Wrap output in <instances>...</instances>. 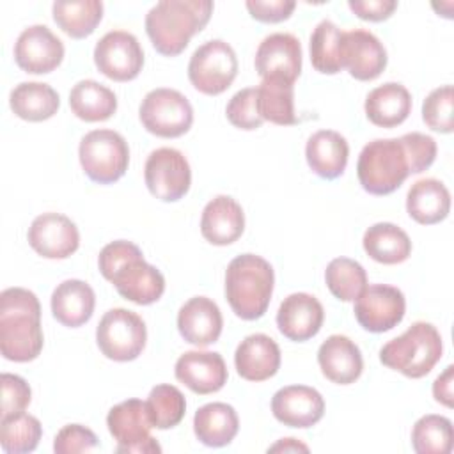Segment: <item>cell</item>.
Returning <instances> with one entry per match:
<instances>
[{"label": "cell", "instance_id": "6", "mask_svg": "<svg viewBox=\"0 0 454 454\" xmlns=\"http://www.w3.org/2000/svg\"><path fill=\"white\" fill-rule=\"evenodd\" d=\"M362 188L372 195L395 192L410 176V163L399 138H376L364 145L356 161Z\"/></svg>", "mask_w": 454, "mask_h": 454}, {"label": "cell", "instance_id": "9", "mask_svg": "<svg viewBox=\"0 0 454 454\" xmlns=\"http://www.w3.org/2000/svg\"><path fill=\"white\" fill-rule=\"evenodd\" d=\"M138 117L149 133L161 138H176L192 128L193 108L179 90L160 87L144 96Z\"/></svg>", "mask_w": 454, "mask_h": 454}, {"label": "cell", "instance_id": "17", "mask_svg": "<svg viewBox=\"0 0 454 454\" xmlns=\"http://www.w3.org/2000/svg\"><path fill=\"white\" fill-rule=\"evenodd\" d=\"M340 62L349 74L360 82L378 78L387 67V50L383 43L365 28L342 32Z\"/></svg>", "mask_w": 454, "mask_h": 454}, {"label": "cell", "instance_id": "30", "mask_svg": "<svg viewBox=\"0 0 454 454\" xmlns=\"http://www.w3.org/2000/svg\"><path fill=\"white\" fill-rule=\"evenodd\" d=\"M239 429L236 410L227 403H207L193 415V431L207 447L229 445Z\"/></svg>", "mask_w": 454, "mask_h": 454}, {"label": "cell", "instance_id": "29", "mask_svg": "<svg viewBox=\"0 0 454 454\" xmlns=\"http://www.w3.org/2000/svg\"><path fill=\"white\" fill-rule=\"evenodd\" d=\"M406 211L417 223H438L445 220L450 211V193L447 186L434 177L419 179L408 190Z\"/></svg>", "mask_w": 454, "mask_h": 454}, {"label": "cell", "instance_id": "18", "mask_svg": "<svg viewBox=\"0 0 454 454\" xmlns=\"http://www.w3.org/2000/svg\"><path fill=\"white\" fill-rule=\"evenodd\" d=\"M255 71L261 78H286L294 83L301 73V44L287 32L266 35L255 51Z\"/></svg>", "mask_w": 454, "mask_h": 454}, {"label": "cell", "instance_id": "42", "mask_svg": "<svg viewBox=\"0 0 454 454\" xmlns=\"http://www.w3.org/2000/svg\"><path fill=\"white\" fill-rule=\"evenodd\" d=\"M225 115L229 122L239 129H257L264 122L257 110V89L247 87L238 90L227 103Z\"/></svg>", "mask_w": 454, "mask_h": 454}, {"label": "cell", "instance_id": "8", "mask_svg": "<svg viewBox=\"0 0 454 454\" xmlns=\"http://www.w3.org/2000/svg\"><path fill=\"white\" fill-rule=\"evenodd\" d=\"M147 330L144 319L128 309H110L96 328L99 351L115 362H129L140 356L145 348Z\"/></svg>", "mask_w": 454, "mask_h": 454}, {"label": "cell", "instance_id": "3", "mask_svg": "<svg viewBox=\"0 0 454 454\" xmlns=\"http://www.w3.org/2000/svg\"><path fill=\"white\" fill-rule=\"evenodd\" d=\"M213 12L211 0H161L145 14V32L158 53L179 55Z\"/></svg>", "mask_w": 454, "mask_h": 454}, {"label": "cell", "instance_id": "19", "mask_svg": "<svg viewBox=\"0 0 454 454\" xmlns=\"http://www.w3.org/2000/svg\"><path fill=\"white\" fill-rule=\"evenodd\" d=\"M271 411L284 426L305 429L323 419L325 399L312 387L287 385L271 397Z\"/></svg>", "mask_w": 454, "mask_h": 454}, {"label": "cell", "instance_id": "46", "mask_svg": "<svg viewBox=\"0 0 454 454\" xmlns=\"http://www.w3.org/2000/svg\"><path fill=\"white\" fill-rule=\"evenodd\" d=\"M296 4L293 0H248L247 9L250 16L262 23H278L287 20Z\"/></svg>", "mask_w": 454, "mask_h": 454}, {"label": "cell", "instance_id": "39", "mask_svg": "<svg viewBox=\"0 0 454 454\" xmlns=\"http://www.w3.org/2000/svg\"><path fill=\"white\" fill-rule=\"evenodd\" d=\"M145 406L153 427L170 429L183 420L186 411V399L177 387L161 383L151 388Z\"/></svg>", "mask_w": 454, "mask_h": 454}, {"label": "cell", "instance_id": "24", "mask_svg": "<svg viewBox=\"0 0 454 454\" xmlns=\"http://www.w3.org/2000/svg\"><path fill=\"white\" fill-rule=\"evenodd\" d=\"M317 364L326 380L337 385L355 383L364 371L360 348L346 335H330L317 349Z\"/></svg>", "mask_w": 454, "mask_h": 454}, {"label": "cell", "instance_id": "35", "mask_svg": "<svg viewBox=\"0 0 454 454\" xmlns=\"http://www.w3.org/2000/svg\"><path fill=\"white\" fill-rule=\"evenodd\" d=\"M53 20L59 28L73 39L90 35L103 18V2L99 0H71L55 2L51 7Z\"/></svg>", "mask_w": 454, "mask_h": 454}, {"label": "cell", "instance_id": "23", "mask_svg": "<svg viewBox=\"0 0 454 454\" xmlns=\"http://www.w3.org/2000/svg\"><path fill=\"white\" fill-rule=\"evenodd\" d=\"M234 365L247 381H264L280 367V348L266 333L247 335L236 348Z\"/></svg>", "mask_w": 454, "mask_h": 454}, {"label": "cell", "instance_id": "40", "mask_svg": "<svg viewBox=\"0 0 454 454\" xmlns=\"http://www.w3.org/2000/svg\"><path fill=\"white\" fill-rule=\"evenodd\" d=\"M43 436L41 422L25 411L0 420V445L5 452L25 454L35 450Z\"/></svg>", "mask_w": 454, "mask_h": 454}, {"label": "cell", "instance_id": "4", "mask_svg": "<svg viewBox=\"0 0 454 454\" xmlns=\"http://www.w3.org/2000/svg\"><path fill=\"white\" fill-rule=\"evenodd\" d=\"M273 284L271 264L255 254L234 257L225 270V298L232 312L245 321L264 316L273 294Z\"/></svg>", "mask_w": 454, "mask_h": 454}, {"label": "cell", "instance_id": "48", "mask_svg": "<svg viewBox=\"0 0 454 454\" xmlns=\"http://www.w3.org/2000/svg\"><path fill=\"white\" fill-rule=\"evenodd\" d=\"M454 367L447 365L445 371L434 380L433 383V395L438 403H442L447 408H452L454 399Z\"/></svg>", "mask_w": 454, "mask_h": 454}, {"label": "cell", "instance_id": "37", "mask_svg": "<svg viewBox=\"0 0 454 454\" xmlns=\"http://www.w3.org/2000/svg\"><path fill=\"white\" fill-rule=\"evenodd\" d=\"M342 30L330 20H323L310 34V62L323 74H335L342 69L340 62Z\"/></svg>", "mask_w": 454, "mask_h": 454}, {"label": "cell", "instance_id": "34", "mask_svg": "<svg viewBox=\"0 0 454 454\" xmlns=\"http://www.w3.org/2000/svg\"><path fill=\"white\" fill-rule=\"evenodd\" d=\"M73 114L85 122L110 119L117 110V96L96 80H80L69 92Z\"/></svg>", "mask_w": 454, "mask_h": 454}, {"label": "cell", "instance_id": "12", "mask_svg": "<svg viewBox=\"0 0 454 454\" xmlns=\"http://www.w3.org/2000/svg\"><path fill=\"white\" fill-rule=\"evenodd\" d=\"M144 179L147 190L163 202L183 199L192 184V168L186 156L174 147L154 149L145 161Z\"/></svg>", "mask_w": 454, "mask_h": 454}, {"label": "cell", "instance_id": "10", "mask_svg": "<svg viewBox=\"0 0 454 454\" xmlns=\"http://www.w3.org/2000/svg\"><path fill=\"white\" fill-rule=\"evenodd\" d=\"M236 74V51L222 39H211L200 44L188 62V78L192 85L207 96H216L227 90Z\"/></svg>", "mask_w": 454, "mask_h": 454}, {"label": "cell", "instance_id": "11", "mask_svg": "<svg viewBox=\"0 0 454 454\" xmlns=\"http://www.w3.org/2000/svg\"><path fill=\"white\" fill-rule=\"evenodd\" d=\"M106 426L114 440L117 442L115 450L126 454H153L161 452L156 438L151 436V419L147 413L145 401L126 399L110 408L106 415Z\"/></svg>", "mask_w": 454, "mask_h": 454}, {"label": "cell", "instance_id": "7", "mask_svg": "<svg viewBox=\"0 0 454 454\" xmlns=\"http://www.w3.org/2000/svg\"><path fill=\"white\" fill-rule=\"evenodd\" d=\"M78 158L87 177L99 184L119 181L129 165V147L114 129H92L82 137Z\"/></svg>", "mask_w": 454, "mask_h": 454}, {"label": "cell", "instance_id": "43", "mask_svg": "<svg viewBox=\"0 0 454 454\" xmlns=\"http://www.w3.org/2000/svg\"><path fill=\"white\" fill-rule=\"evenodd\" d=\"M410 163V174H420L427 170L436 158V142L433 137L419 131L399 137Z\"/></svg>", "mask_w": 454, "mask_h": 454}, {"label": "cell", "instance_id": "1", "mask_svg": "<svg viewBox=\"0 0 454 454\" xmlns=\"http://www.w3.org/2000/svg\"><path fill=\"white\" fill-rule=\"evenodd\" d=\"M98 264L101 275L115 286L117 293L137 305H151L165 291L161 271L145 262L142 250L131 241L117 239L105 245Z\"/></svg>", "mask_w": 454, "mask_h": 454}, {"label": "cell", "instance_id": "14", "mask_svg": "<svg viewBox=\"0 0 454 454\" xmlns=\"http://www.w3.org/2000/svg\"><path fill=\"white\" fill-rule=\"evenodd\" d=\"M406 310L401 289L388 284H371L355 300V317L360 326L372 333L388 332L397 326Z\"/></svg>", "mask_w": 454, "mask_h": 454}, {"label": "cell", "instance_id": "5", "mask_svg": "<svg viewBox=\"0 0 454 454\" xmlns=\"http://www.w3.org/2000/svg\"><path fill=\"white\" fill-rule=\"evenodd\" d=\"M442 335L431 323L417 321L380 349V360L392 371L417 380L431 372L442 358Z\"/></svg>", "mask_w": 454, "mask_h": 454}, {"label": "cell", "instance_id": "38", "mask_svg": "<svg viewBox=\"0 0 454 454\" xmlns=\"http://www.w3.org/2000/svg\"><path fill=\"white\" fill-rule=\"evenodd\" d=\"M452 442V422L443 415H424L411 429V445L419 454H449Z\"/></svg>", "mask_w": 454, "mask_h": 454}, {"label": "cell", "instance_id": "49", "mask_svg": "<svg viewBox=\"0 0 454 454\" xmlns=\"http://www.w3.org/2000/svg\"><path fill=\"white\" fill-rule=\"evenodd\" d=\"M278 450H284V452H298V450H303V452H307L309 450V447L305 445V443H301V442H298L296 438H282L280 442H277L275 445H271L270 449H268V452H278Z\"/></svg>", "mask_w": 454, "mask_h": 454}, {"label": "cell", "instance_id": "25", "mask_svg": "<svg viewBox=\"0 0 454 454\" xmlns=\"http://www.w3.org/2000/svg\"><path fill=\"white\" fill-rule=\"evenodd\" d=\"M245 231V213L229 195L211 199L200 216V232L206 241L216 247L234 243Z\"/></svg>", "mask_w": 454, "mask_h": 454}, {"label": "cell", "instance_id": "2", "mask_svg": "<svg viewBox=\"0 0 454 454\" xmlns=\"http://www.w3.org/2000/svg\"><path fill=\"white\" fill-rule=\"evenodd\" d=\"M41 305L25 287H9L0 294V351L11 362H30L43 349Z\"/></svg>", "mask_w": 454, "mask_h": 454}, {"label": "cell", "instance_id": "27", "mask_svg": "<svg viewBox=\"0 0 454 454\" xmlns=\"http://www.w3.org/2000/svg\"><path fill=\"white\" fill-rule=\"evenodd\" d=\"M94 305L96 294L92 287L78 278L60 282L51 293L53 317L67 328H78L85 325L92 317Z\"/></svg>", "mask_w": 454, "mask_h": 454}, {"label": "cell", "instance_id": "45", "mask_svg": "<svg viewBox=\"0 0 454 454\" xmlns=\"http://www.w3.org/2000/svg\"><path fill=\"white\" fill-rule=\"evenodd\" d=\"M98 436L92 429L82 424H67L64 426L53 442V450L57 454H73V452H89L96 449Z\"/></svg>", "mask_w": 454, "mask_h": 454}, {"label": "cell", "instance_id": "26", "mask_svg": "<svg viewBox=\"0 0 454 454\" xmlns=\"http://www.w3.org/2000/svg\"><path fill=\"white\" fill-rule=\"evenodd\" d=\"M349 145L346 138L333 129H319L312 133L305 145V158L314 174L323 179L342 176L348 165Z\"/></svg>", "mask_w": 454, "mask_h": 454}, {"label": "cell", "instance_id": "21", "mask_svg": "<svg viewBox=\"0 0 454 454\" xmlns=\"http://www.w3.org/2000/svg\"><path fill=\"white\" fill-rule=\"evenodd\" d=\"M176 378L192 392L206 395L227 383V365L216 351H186L176 362Z\"/></svg>", "mask_w": 454, "mask_h": 454}, {"label": "cell", "instance_id": "13", "mask_svg": "<svg viewBox=\"0 0 454 454\" xmlns=\"http://www.w3.org/2000/svg\"><path fill=\"white\" fill-rule=\"evenodd\" d=\"M94 64L106 78L129 82L142 71L144 50L131 32L110 30L96 43Z\"/></svg>", "mask_w": 454, "mask_h": 454}, {"label": "cell", "instance_id": "32", "mask_svg": "<svg viewBox=\"0 0 454 454\" xmlns=\"http://www.w3.org/2000/svg\"><path fill=\"white\" fill-rule=\"evenodd\" d=\"M364 250L381 264H399L411 254L410 236L390 222H378L364 232Z\"/></svg>", "mask_w": 454, "mask_h": 454}, {"label": "cell", "instance_id": "15", "mask_svg": "<svg viewBox=\"0 0 454 454\" xmlns=\"http://www.w3.org/2000/svg\"><path fill=\"white\" fill-rule=\"evenodd\" d=\"M30 247L46 259H66L80 247V232L62 213H43L34 218L27 232Z\"/></svg>", "mask_w": 454, "mask_h": 454}, {"label": "cell", "instance_id": "20", "mask_svg": "<svg viewBox=\"0 0 454 454\" xmlns=\"http://www.w3.org/2000/svg\"><path fill=\"white\" fill-rule=\"evenodd\" d=\"M323 321V305L309 293L289 294L277 310V326L280 333L294 342H305L317 335Z\"/></svg>", "mask_w": 454, "mask_h": 454}, {"label": "cell", "instance_id": "28", "mask_svg": "<svg viewBox=\"0 0 454 454\" xmlns=\"http://www.w3.org/2000/svg\"><path fill=\"white\" fill-rule=\"evenodd\" d=\"M364 108L372 124L395 128L403 124L411 112V94L403 83L387 82L367 94Z\"/></svg>", "mask_w": 454, "mask_h": 454}, {"label": "cell", "instance_id": "22", "mask_svg": "<svg viewBox=\"0 0 454 454\" xmlns=\"http://www.w3.org/2000/svg\"><path fill=\"white\" fill-rule=\"evenodd\" d=\"M223 319L218 305L207 296L190 298L177 312V330L181 337L199 348L218 340Z\"/></svg>", "mask_w": 454, "mask_h": 454}, {"label": "cell", "instance_id": "44", "mask_svg": "<svg viewBox=\"0 0 454 454\" xmlns=\"http://www.w3.org/2000/svg\"><path fill=\"white\" fill-rule=\"evenodd\" d=\"M0 383H2L0 420L25 411L32 397L28 383L21 376L11 374V372H4L0 378Z\"/></svg>", "mask_w": 454, "mask_h": 454}, {"label": "cell", "instance_id": "47", "mask_svg": "<svg viewBox=\"0 0 454 454\" xmlns=\"http://www.w3.org/2000/svg\"><path fill=\"white\" fill-rule=\"evenodd\" d=\"M348 7L360 18L367 21H383L392 16L397 9L395 0H349Z\"/></svg>", "mask_w": 454, "mask_h": 454}, {"label": "cell", "instance_id": "16", "mask_svg": "<svg viewBox=\"0 0 454 454\" xmlns=\"http://www.w3.org/2000/svg\"><path fill=\"white\" fill-rule=\"evenodd\" d=\"M62 59L64 44L46 25H30L16 39L14 60L25 73H51Z\"/></svg>", "mask_w": 454, "mask_h": 454}, {"label": "cell", "instance_id": "33", "mask_svg": "<svg viewBox=\"0 0 454 454\" xmlns=\"http://www.w3.org/2000/svg\"><path fill=\"white\" fill-rule=\"evenodd\" d=\"M257 89V110L262 121H270L273 124L280 126H291L296 124V114H294V83L271 76L262 78Z\"/></svg>", "mask_w": 454, "mask_h": 454}, {"label": "cell", "instance_id": "31", "mask_svg": "<svg viewBox=\"0 0 454 454\" xmlns=\"http://www.w3.org/2000/svg\"><path fill=\"white\" fill-rule=\"evenodd\" d=\"M11 110L23 121L41 122L53 117L60 106L57 90L43 82H21L11 90Z\"/></svg>", "mask_w": 454, "mask_h": 454}, {"label": "cell", "instance_id": "36", "mask_svg": "<svg viewBox=\"0 0 454 454\" xmlns=\"http://www.w3.org/2000/svg\"><path fill=\"white\" fill-rule=\"evenodd\" d=\"M325 280L330 293L340 301H355L367 287L364 266L349 257H335L325 270Z\"/></svg>", "mask_w": 454, "mask_h": 454}, {"label": "cell", "instance_id": "41", "mask_svg": "<svg viewBox=\"0 0 454 454\" xmlns=\"http://www.w3.org/2000/svg\"><path fill=\"white\" fill-rule=\"evenodd\" d=\"M454 90L452 85H442L427 94L422 103V119L440 133H452L454 129Z\"/></svg>", "mask_w": 454, "mask_h": 454}]
</instances>
